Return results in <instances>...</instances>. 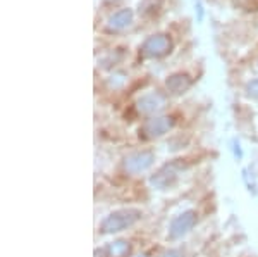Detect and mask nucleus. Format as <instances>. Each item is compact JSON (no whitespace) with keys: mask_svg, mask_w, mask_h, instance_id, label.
I'll return each mask as SVG.
<instances>
[{"mask_svg":"<svg viewBox=\"0 0 258 257\" xmlns=\"http://www.w3.org/2000/svg\"><path fill=\"white\" fill-rule=\"evenodd\" d=\"M140 216H141V213L138 209L117 211V213L110 214V216L102 223V231L103 233H115V231L126 230L127 226L135 225L140 219Z\"/></svg>","mask_w":258,"mask_h":257,"instance_id":"1","label":"nucleus"},{"mask_svg":"<svg viewBox=\"0 0 258 257\" xmlns=\"http://www.w3.org/2000/svg\"><path fill=\"white\" fill-rule=\"evenodd\" d=\"M195 223H197V214L193 211H186L184 214L177 216L172 221V225H170V237L172 238L182 237V235L188 233L191 228L195 226Z\"/></svg>","mask_w":258,"mask_h":257,"instance_id":"2","label":"nucleus"},{"mask_svg":"<svg viewBox=\"0 0 258 257\" xmlns=\"http://www.w3.org/2000/svg\"><path fill=\"white\" fill-rule=\"evenodd\" d=\"M152 161H153V156L150 154V152H138V154L129 156L124 166H126V169L129 173H140L150 168Z\"/></svg>","mask_w":258,"mask_h":257,"instance_id":"3","label":"nucleus"},{"mask_svg":"<svg viewBox=\"0 0 258 257\" xmlns=\"http://www.w3.org/2000/svg\"><path fill=\"white\" fill-rule=\"evenodd\" d=\"M169 47L170 41L165 36H153L145 43V52L150 54V56H162V54L169 50Z\"/></svg>","mask_w":258,"mask_h":257,"instance_id":"4","label":"nucleus"},{"mask_svg":"<svg viewBox=\"0 0 258 257\" xmlns=\"http://www.w3.org/2000/svg\"><path fill=\"white\" fill-rule=\"evenodd\" d=\"M169 128H170L169 118H159V119H152L150 123H147L145 131H147L150 136H159L162 133H165Z\"/></svg>","mask_w":258,"mask_h":257,"instance_id":"5","label":"nucleus"},{"mask_svg":"<svg viewBox=\"0 0 258 257\" xmlns=\"http://www.w3.org/2000/svg\"><path fill=\"white\" fill-rule=\"evenodd\" d=\"M129 252V243L127 242H115L110 247V257H122Z\"/></svg>","mask_w":258,"mask_h":257,"instance_id":"6","label":"nucleus"},{"mask_svg":"<svg viewBox=\"0 0 258 257\" xmlns=\"http://www.w3.org/2000/svg\"><path fill=\"white\" fill-rule=\"evenodd\" d=\"M129 19H131V12L124 11V12H119L115 18H112L110 23H112V26H114V28H124L129 23Z\"/></svg>","mask_w":258,"mask_h":257,"instance_id":"7","label":"nucleus"},{"mask_svg":"<svg viewBox=\"0 0 258 257\" xmlns=\"http://www.w3.org/2000/svg\"><path fill=\"white\" fill-rule=\"evenodd\" d=\"M164 257H179L177 252H169V254H165Z\"/></svg>","mask_w":258,"mask_h":257,"instance_id":"8","label":"nucleus"}]
</instances>
